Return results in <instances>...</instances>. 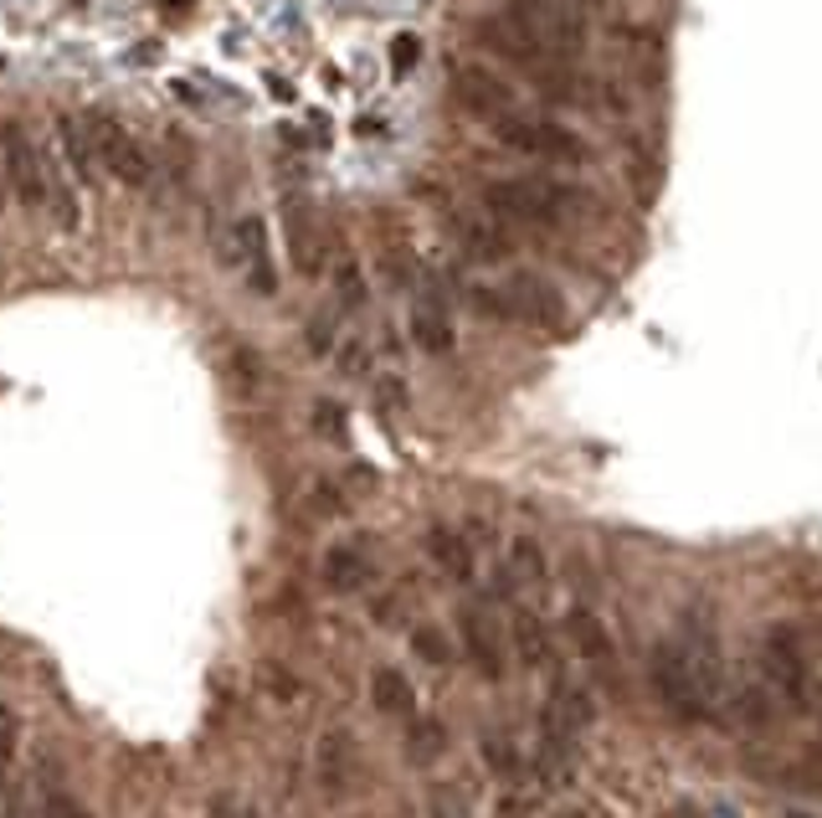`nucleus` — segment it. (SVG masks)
I'll use <instances>...</instances> for the list:
<instances>
[{"label":"nucleus","instance_id":"1","mask_svg":"<svg viewBox=\"0 0 822 818\" xmlns=\"http://www.w3.org/2000/svg\"><path fill=\"white\" fill-rule=\"evenodd\" d=\"M648 684L658 705L679 721H709L725 700V669H720V638L709 618L684 613L669 638H658L648 654Z\"/></svg>","mask_w":822,"mask_h":818},{"label":"nucleus","instance_id":"2","mask_svg":"<svg viewBox=\"0 0 822 818\" xmlns=\"http://www.w3.org/2000/svg\"><path fill=\"white\" fill-rule=\"evenodd\" d=\"M587 191L551 181V175H503L484 186V211L503 227H530V232H555L587 217Z\"/></svg>","mask_w":822,"mask_h":818},{"label":"nucleus","instance_id":"3","mask_svg":"<svg viewBox=\"0 0 822 818\" xmlns=\"http://www.w3.org/2000/svg\"><path fill=\"white\" fill-rule=\"evenodd\" d=\"M755 665H761V684H766L787 711H807V705H812V695H818V675H812L807 638L791 629V623H772V629L761 633Z\"/></svg>","mask_w":822,"mask_h":818},{"label":"nucleus","instance_id":"4","mask_svg":"<svg viewBox=\"0 0 822 818\" xmlns=\"http://www.w3.org/2000/svg\"><path fill=\"white\" fill-rule=\"evenodd\" d=\"M473 309L494 314V320L535 324V330H560L566 324V299L540 273H514L499 289H473Z\"/></svg>","mask_w":822,"mask_h":818},{"label":"nucleus","instance_id":"5","mask_svg":"<svg viewBox=\"0 0 822 818\" xmlns=\"http://www.w3.org/2000/svg\"><path fill=\"white\" fill-rule=\"evenodd\" d=\"M494 139H499L503 150L530 154V160H560V165L591 160V145L576 129H566V124H555V119H540V114H520V108L494 124Z\"/></svg>","mask_w":822,"mask_h":818},{"label":"nucleus","instance_id":"6","mask_svg":"<svg viewBox=\"0 0 822 818\" xmlns=\"http://www.w3.org/2000/svg\"><path fill=\"white\" fill-rule=\"evenodd\" d=\"M83 135H88V145H93V160H99L114 181H124V186H135V191L150 186V154H144V145H139L114 114H88Z\"/></svg>","mask_w":822,"mask_h":818},{"label":"nucleus","instance_id":"7","mask_svg":"<svg viewBox=\"0 0 822 818\" xmlns=\"http://www.w3.org/2000/svg\"><path fill=\"white\" fill-rule=\"evenodd\" d=\"M0 154H5V181L16 191V201L26 206V211H42V206H47V160H42L32 129L21 119L0 124Z\"/></svg>","mask_w":822,"mask_h":818},{"label":"nucleus","instance_id":"8","mask_svg":"<svg viewBox=\"0 0 822 818\" xmlns=\"http://www.w3.org/2000/svg\"><path fill=\"white\" fill-rule=\"evenodd\" d=\"M453 99L458 108H468L473 119H488L499 124L503 114H514L520 108V93H514V83L509 78H499L494 68H478V62H458L453 68Z\"/></svg>","mask_w":822,"mask_h":818},{"label":"nucleus","instance_id":"9","mask_svg":"<svg viewBox=\"0 0 822 818\" xmlns=\"http://www.w3.org/2000/svg\"><path fill=\"white\" fill-rule=\"evenodd\" d=\"M597 721V700H591L587 684L576 680H555L545 705H540V741H555V747H571L581 731H591Z\"/></svg>","mask_w":822,"mask_h":818},{"label":"nucleus","instance_id":"10","mask_svg":"<svg viewBox=\"0 0 822 818\" xmlns=\"http://www.w3.org/2000/svg\"><path fill=\"white\" fill-rule=\"evenodd\" d=\"M314 783L324 787L329 803H345L360 783V747L345 726H329V731L314 741Z\"/></svg>","mask_w":822,"mask_h":818},{"label":"nucleus","instance_id":"11","mask_svg":"<svg viewBox=\"0 0 822 818\" xmlns=\"http://www.w3.org/2000/svg\"><path fill=\"white\" fill-rule=\"evenodd\" d=\"M375 577V541L370 535H345V541H329L320 556V581L324 592H360L366 581Z\"/></svg>","mask_w":822,"mask_h":818},{"label":"nucleus","instance_id":"12","mask_svg":"<svg viewBox=\"0 0 822 818\" xmlns=\"http://www.w3.org/2000/svg\"><path fill=\"white\" fill-rule=\"evenodd\" d=\"M458 638H463V654H468V665L484 675V680H503V659H509V648H503V633L494 623L488 608L468 602L463 613H458Z\"/></svg>","mask_w":822,"mask_h":818},{"label":"nucleus","instance_id":"13","mask_svg":"<svg viewBox=\"0 0 822 818\" xmlns=\"http://www.w3.org/2000/svg\"><path fill=\"white\" fill-rule=\"evenodd\" d=\"M232 253H236V273L252 284V293H273V289H278V273H273V247H268V227H263V217H242V222H236Z\"/></svg>","mask_w":822,"mask_h":818},{"label":"nucleus","instance_id":"14","mask_svg":"<svg viewBox=\"0 0 822 818\" xmlns=\"http://www.w3.org/2000/svg\"><path fill=\"white\" fill-rule=\"evenodd\" d=\"M458 242H463V253L478 257V263H503V257L514 253V238H509V227L494 222L488 211H473V217H458Z\"/></svg>","mask_w":822,"mask_h":818},{"label":"nucleus","instance_id":"15","mask_svg":"<svg viewBox=\"0 0 822 818\" xmlns=\"http://www.w3.org/2000/svg\"><path fill=\"white\" fill-rule=\"evenodd\" d=\"M566 638H571V648L581 654V665L606 669L612 659H617L612 629H606V623H602L597 613H591V608H571V613H566Z\"/></svg>","mask_w":822,"mask_h":818},{"label":"nucleus","instance_id":"16","mask_svg":"<svg viewBox=\"0 0 822 818\" xmlns=\"http://www.w3.org/2000/svg\"><path fill=\"white\" fill-rule=\"evenodd\" d=\"M370 705L391 721H417V690L396 665H381L370 675Z\"/></svg>","mask_w":822,"mask_h":818},{"label":"nucleus","instance_id":"17","mask_svg":"<svg viewBox=\"0 0 822 818\" xmlns=\"http://www.w3.org/2000/svg\"><path fill=\"white\" fill-rule=\"evenodd\" d=\"M427 556L442 566V577H453V581H473V572H478L473 541H463V535H458V530H448V526L427 530Z\"/></svg>","mask_w":822,"mask_h":818},{"label":"nucleus","instance_id":"18","mask_svg":"<svg viewBox=\"0 0 822 818\" xmlns=\"http://www.w3.org/2000/svg\"><path fill=\"white\" fill-rule=\"evenodd\" d=\"M412 335H417V345L432 350V356L453 350V324H448V314H442V304H437L432 293H421L417 304H412Z\"/></svg>","mask_w":822,"mask_h":818},{"label":"nucleus","instance_id":"19","mask_svg":"<svg viewBox=\"0 0 822 818\" xmlns=\"http://www.w3.org/2000/svg\"><path fill=\"white\" fill-rule=\"evenodd\" d=\"M509 638H514V654H520L530 669H545L555 659L551 633H545V623H540L535 613H514V623H509Z\"/></svg>","mask_w":822,"mask_h":818},{"label":"nucleus","instance_id":"20","mask_svg":"<svg viewBox=\"0 0 822 818\" xmlns=\"http://www.w3.org/2000/svg\"><path fill=\"white\" fill-rule=\"evenodd\" d=\"M509 572H514V581L520 587H545L551 581V556H545V545L530 541V535H520V541H509Z\"/></svg>","mask_w":822,"mask_h":818},{"label":"nucleus","instance_id":"21","mask_svg":"<svg viewBox=\"0 0 822 818\" xmlns=\"http://www.w3.org/2000/svg\"><path fill=\"white\" fill-rule=\"evenodd\" d=\"M288 247H293L299 273H320V263H324L320 232H314V222H309V211H303V206H288Z\"/></svg>","mask_w":822,"mask_h":818},{"label":"nucleus","instance_id":"22","mask_svg":"<svg viewBox=\"0 0 822 818\" xmlns=\"http://www.w3.org/2000/svg\"><path fill=\"white\" fill-rule=\"evenodd\" d=\"M478 757H484V768L494 772V777H503V783H514L524 772V751L514 747V736H503V731H484Z\"/></svg>","mask_w":822,"mask_h":818},{"label":"nucleus","instance_id":"23","mask_svg":"<svg viewBox=\"0 0 822 818\" xmlns=\"http://www.w3.org/2000/svg\"><path fill=\"white\" fill-rule=\"evenodd\" d=\"M57 139H62V150H68V171L78 175L83 186H93V181H99V160H93V145H88L83 124H72V114L57 119Z\"/></svg>","mask_w":822,"mask_h":818},{"label":"nucleus","instance_id":"24","mask_svg":"<svg viewBox=\"0 0 822 818\" xmlns=\"http://www.w3.org/2000/svg\"><path fill=\"white\" fill-rule=\"evenodd\" d=\"M442 747H448V731H442V721H432V716H417V721H412V731H406V757H412L417 768L437 762V757H442Z\"/></svg>","mask_w":822,"mask_h":818},{"label":"nucleus","instance_id":"25","mask_svg":"<svg viewBox=\"0 0 822 818\" xmlns=\"http://www.w3.org/2000/svg\"><path fill=\"white\" fill-rule=\"evenodd\" d=\"M412 654H417L421 665L448 669L453 665V638L442 633V623H417V629H412Z\"/></svg>","mask_w":822,"mask_h":818},{"label":"nucleus","instance_id":"26","mask_svg":"<svg viewBox=\"0 0 822 818\" xmlns=\"http://www.w3.org/2000/svg\"><path fill=\"white\" fill-rule=\"evenodd\" d=\"M16 751H21V716L0 700V777L11 772V762H16Z\"/></svg>","mask_w":822,"mask_h":818},{"label":"nucleus","instance_id":"27","mask_svg":"<svg viewBox=\"0 0 822 818\" xmlns=\"http://www.w3.org/2000/svg\"><path fill=\"white\" fill-rule=\"evenodd\" d=\"M309 505H314V515H324V520H329V515H345V495H339L335 479H320L314 495H309Z\"/></svg>","mask_w":822,"mask_h":818},{"label":"nucleus","instance_id":"28","mask_svg":"<svg viewBox=\"0 0 822 818\" xmlns=\"http://www.w3.org/2000/svg\"><path fill=\"white\" fill-rule=\"evenodd\" d=\"M42 818H93L78 798H68V793H47L42 798Z\"/></svg>","mask_w":822,"mask_h":818},{"label":"nucleus","instance_id":"29","mask_svg":"<svg viewBox=\"0 0 822 818\" xmlns=\"http://www.w3.org/2000/svg\"><path fill=\"white\" fill-rule=\"evenodd\" d=\"M263 684H268L273 695H283V700H293V695H299V684H293V675H288V669H278V665H268V669H263Z\"/></svg>","mask_w":822,"mask_h":818},{"label":"nucleus","instance_id":"30","mask_svg":"<svg viewBox=\"0 0 822 818\" xmlns=\"http://www.w3.org/2000/svg\"><path fill=\"white\" fill-rule=\"evenodd\" d=\"M432 818H468V808H463V803H458L453 793L442 787V793L432 798Z\"/></svg>","mask_w":822,"mask_h":818},{"label":"nucleus","instance_id":"31","mask_svg":"<svg viewBox=\"0 0 822 818\" xmlns=\"http://www.w3.org/2000/svg\"><path fill=\"white\" fill-rule=\"evenodd\" d=\"M206 818H257V814H252L247 803H236V798H217Z\"/></svg>","mask_w":822,"mask_h":818},{"label":"nucleus","instance_id":"32","mask_svg":"<svg viewBox=\"0 0 822 818\" xmlns=\"http://www.w3.org/2000/svg\"><path fill=\"white\" fill-rule=\"evenodd\" d=\"M314 417H320V427L329 433V438H335V443L345 438V423H339V407H335V402H324V407L314 412Z\"/></svg>","mask_w":822,"mask_h":818},{"label":"nucleus","instance_id":"33","mask_svg":"<svg viewBox=\"0 0 822 818\" xmlns=\"http://www.w3.org/2000/svg\"><path fill=\"white\" fill-rule=\"evenodd\" d=\"M339 293H345V304H360V299H366V284L355 278V268H339Z\"/></svg>","mask_w":822,"mask_h":818},{"label":"nucleus","instance_id":"34","mask_svg":"<svg viewBox=\"0 0 822 818\" xmlns=\"http://www.w3.org/2000/svg\"><path fill=\"white\" fill-rule=\"evenodd\" d=\"M391 62H396V68H412V62H417V42H412V36H402V42L391 47Z\"/></svg>","mask_w":822,"mask_h":818},{"label":"nucleus","instance_id":"35","mask_svg":"<svg viewBox=\"0 0 822 818\" xmlns=\"http://www.w3.org/2000/svg\"><path fill=\"white\" fill-rule=\"evenodd\" d=\"M663 818H699V814H694V808H669Z\"/></svg>","mask_w":822,"mask_h":818},{"label":"nucleus","instance_id":"36","mask_svg":"<svg viewBox=\"0 0 822 818\" xmlns=\"http://www.w3.org/2000/svg\"><path fill=\"white\" fill-rule=\"evenodd\" d=\"M560 818H581V814H560Z\"/></svg>","mask_w":822,"mask_h":818}]
</instances>
